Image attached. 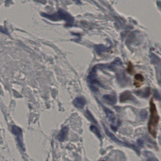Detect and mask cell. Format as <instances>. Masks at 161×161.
Wrapping results in <instances>:
<instances>
[{
    "mask_svg": "<svg viewBox=\"0 0 161 161\" xmlns=\"http://www.w3.org/2000/svg\"><path fill=\"white\" fill-rule=\"evenodd\" d=\"M74 104L76 107L82 108L86 104L85 99L82 98H77L75 99L74 101Z\"/></svg>",
    "mask_w": 161,
    "mask_h": 161,
    "instance_id": "7",
    "label": "cell"
},
{
    "mask_svg": "<svg viewBox=\"0 0 161 161\" xmlns=\"http://www.w3.org/2000/svg\"><path fill=\"white\" fill-rule=\"evenodd\" d=\"M133 99L132 95L129 91H126L123 93L120 97V102H125L128 100H132Z\"/></svg>",
    "mask_w": 161,
    "mask_h": 161,
    "instance_id": "4",
    "label": "cell"
},
{
    "mask_svg": "<svg viewBox=\"0 0 161 161\" xmlns=\"http://www.w3.org/2000/svg\"><path fill=\"white\" fill-rule=\"evenodd\" d=\"M104 111H105L107 119L110 121V123H112L111 126L112 128V129L114 130H116L117 129V128L118 127V126H119L120 123L117 120L115 114L114 112L111 111L108 109H104Z\"/></svg>",
    "mask_w": 161,
    "mask_h": 161,
    "instance_id": "3",
    "label": "cell"
},
{
    "mask_svg": "<svg viewBox=\"0 0 161 161\" xmlns=\"http://www.w3.org/2000/svg\"><path fill=\"white\" fill-rule=\"evenodd\" d=\"M0 32L3 33V34H6L7 35H9L8 30L5 28H4L3 26H0Z\"/></svg>",
    "mask_w": 161,
    "mask_h": 161,
    "instance_id": "14",
    "label": "cell"
},
{
    "mask_svg": "<svg viewBox=\"0 0 161 161\" xmlns=\"http://www.w3.org/2000/svg\"><path fill=\"white\" fill-rule=\"evenodd\" d=\"M90 129L91 131H92L94 133L98 136V138H99V139L101 138V135L100 131L98 129V128H96L94 125H91L90 126Z\"/></svg>",
    "mask_w": 161,
    "mask_h": 161,
    "instance_id": "9",
    "label": "cell"
},
{
    "mask_svg": "<svg viewBox=\"0 0 161 161\" xmlns=\"http://www.w3.org/2000/svg\"><path fill=\"white\" fill-rule=\"evenodd\" d=\"M86 117L89 119V121H92L93 123H97V121H96L95 119V118L94 117V116H93L92 114H91V112H90L87 110L86 112Z\"/></svg>",
    "mask_w": 161,
    "mask_h": 161,
    "instance_id": "11",
    "label": "cell"
},
{
    "mask_svg": "<svg viewBox=\"0 0 161 161\" xmlns=\"http://www.w3.org/2000/svg\"><path fill=\"white\" fill-rule=\"evenodd\" d=\"M104 100H105L107 103L113 105L116 102V98L114 96L111 95H106L104 96Z\"/></svg>",
    "mask_w": 161,
    "mask_h": 161,
    "instance_id": "8",
    "label": "cell"
},
{
    "mask_svg": "<svg viewBox=\"0 0 161 161\" xmlns=\"http://www.w3.org/2000/svg\"><path fill=\"white\" fill-rule=\"evenodd\" d=\"M150 117L148 124V129L149 133L153 137H156L159 117L153 99H151L150 101Z\"/></svg>",
    "mask_w": 161,
    "mask_h": 161,
    "instance_id": "1",
    "label": "cell"
},
{
    "mask_svg": "<svg viewBox=\"0 0 161 161\" xmlns=\"http://www.w3.org/2000/svg\"><path fill=\"white\" fill-rule=\"evenodd\" d=\"M144 81V78L142 75L140 74H137L135 75L134 80V85L136 88H140L143 85L142 83Z\"/></svg>",
    "mask_w": 161,
    "mask_h": 161,
    "instance_id": "5",
    "label": "cell"
},
{
    "mask_svg": "<svg viewBox=\"0 0 161 161\" xmlns=\"http://www.w3.org/2000/svg\"><path fill=\"white\" fill-rule=\"evenodd\" d=\"M140 116L141 119H145L147 116V112L146 111H141L140 114Z\"/></svg>",
    "mask_w": 161,
    "mask_h": 161,
    "instance_id": "13",
    "label": "cell"
},
{
    "mask_svg": "<svg viewBox=\"0 0 161 161\" xmlns=\"http://www.w3.org/2000/svg\"><path fill=\"white\" fill-rule=\"evenodd\" d=\"M12 132L15 135H20L22 133V130L20 128L16 126H13L12 127Z\"/></svg>",
    "mask_w": 161,
    "mask_h": 161,
    "instance_id": "10",
    "label": "cell"
},
{
    "mask_svg": "<svg viewBox=\"0 0 161 161\" xmlns=\"http://www.w3.org/2000/svg\"><path fill=\"white\" fill-rule=\"evenodd\" d=\"M69 131V128L67 127H64L62 128L58 135V139L59 141L63 142L64 141Z\"/></svg>",
    "mask_w": 161,
    "mask_h": 161,
    "instance_id": "6",
    "label": "cell"
},
{
    "mask_svg": "<svg viewBox=\"0 0 161 161\" xmlns=\"http://www.w3.org/2000/svg\"><path fill=\"white\" fill-rule=\"evenodd\" d=\"M102 125H103V127H104V130H105V133H106V135H107V136L110 137V139H112V141H114V142H115L116 143L118 144L119 145L122 146L130 147V148L133 149L136 151V152L137 153V154H139V151L138 150L136 146H134L133 145H130V144H129L124 142L123 141L120 140V139H118L117 137H116L114 135V134H113L111 132L108 130L107 128H106L105 125H104V124L102 123Z\"/></svg>",
    "mask_w": 161,
    "mask_h": 161,
    "instance_id": "2",
    "label": "cell"
},
{
    "mask_svg": "<svg viewBox=\"0 0 161 161\" xmlns=\"http://www.w3.org/2000/svg\"><path fill=\"white\" fill-rule=\"evenodd\" d=\"M127 70L128 71V72L130 74H133L134 71V69L133 65L131 62H129L128 63V65Z\"/></svg>",
    "mask_w": 161,
    "mask_h": 161,
    "instance_id": "12",
    "label": "cell"
}]
</instances>
